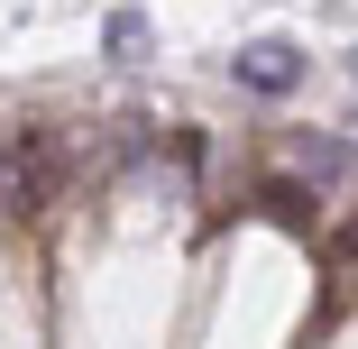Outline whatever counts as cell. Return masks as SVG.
Returning a JSON list of instances; mask_svg holds the SVG:
<instances>
[{
	"label": "cell",
	"instance_id": "obj_7",
	"mask_svg": "<svg viewBox=\"0 0 358 349\" xmlns=\"http://www.w3.org/2000/svg\"><path fill=\"white\" fill-rule=\"evenodd\" d=\"M349 83H358V46H349Z\"/></svg>",
	"mask_w": 358,
	"mask_h": 349
},
{
	"label": "cell",
	"instance_id": "obj_3",
	"mask_svg": "<svg viewBox=\"0 0 358 349\" xmlns=\"http://www.w3.org/2000/svg\"><path fill=\"white\" fill-rule=\"evenodd\" d=\"M294 166H303V184H349V175H358V148H349V138L303 129V138H294Z\"/></svg>",
	"mask_w": 358,
	"mask_h": 349
},
{
	"label": "cell",
	"instance_id": "obj_9",
	"mask_svg": "<svg viewBox=\"0 0 358 349\" xmlns=\"http://www.w3.org/2000/svg\"><path fill=\"white\" fill-rule=\"evenodd\" d=\"M349 129H358V111H349Z\"/></svg>",
	"mask_w": 358,
	"mask_h": 349
},
{
	"label": "cell",
	"instance_id": "obj_4",
	"mask_svg": "<svg viewBox=\"0 0 358 349\" xmlns=\"http://www.w3.org/2000/svg\"><path fill=\"white\" fill-rule=\"evenodd\" d=\"M257 212L285 221V230H303V221H313V184H303V175H266V184H257Z\"/></svg>",
	"mask_w": 358,
	"mask_h": 349
},
{
	"label": "cell",
	"instance_id": "obj_2",
	"mask_svg": "<svg viewBox=\"0 0 358 349\" xmlns=\"http://www.w3.org/2000/svg\"><path fill=\"white\" fill-rule=\"evenodd\" d=\"M230 74H239L248 92L275 101V92H294V83H303V46H294V37H248V46L230 55Z\"/></svg>",
	"mask_w": 358,
	"mask_h": 349
},
{
	"label": "cell",
	"instance_id": "obj_1",
	"mask_svg": "<svg viewBox=\"0 0 358 349\" xmlns=\"http://www.w3.org/2000/svg\"><path fill=\"white\" fill-rule=\"evenodd\" d=\"M64 175H74V157H64V129L19 120V129H10V148H0V212H46V202L64 193Z\"/></svg>",
	"mask_w": 358,
	"mask_h": 349
},
{
	"label": "cell",
	"instance_id": "obj_8",
	"mask_svg": "<svg viewBox=\"0 0 358 349\" xmlns=\"http://www.w3.org/2000/svg\"><path fill=\"white\" fill-rule=\"evenodd\" d=\"M0 148H10V129H0Z\"/></svg>",
	"mask_w": 358,
	"mask_h": 349
},
{
	"label": "cell",
	"instance_id": "obj_5",
	"mask_svg": "<svg viewBox=\"0 0 358 349\" xmlns=\"http://www.w3.org/2000/svg\"><path fill=\"white\" fill-rule=\"evenodd\" d=\"M101 46H110L120 64H148V46H157V28L138 19V10H110V19H101Z\"/></svg>",
	"mask_w": 358,
	"mask_h": 349
},
{
	"label": "cell",
	"instance_id": "obj_6",
	"mask_svg": "<svg viewBox=\"0 0 358 349\" xmlns=\"http://www.w3.org/2000/svg\"><path fill=\"white\" fill-rule=\"evenodd\" d=\"M322 266H331V276H358V212H340V221L322 230Z\"/></svg>",
	"mask_w": 358,
	"mask_h": 349
}]
</instances>
